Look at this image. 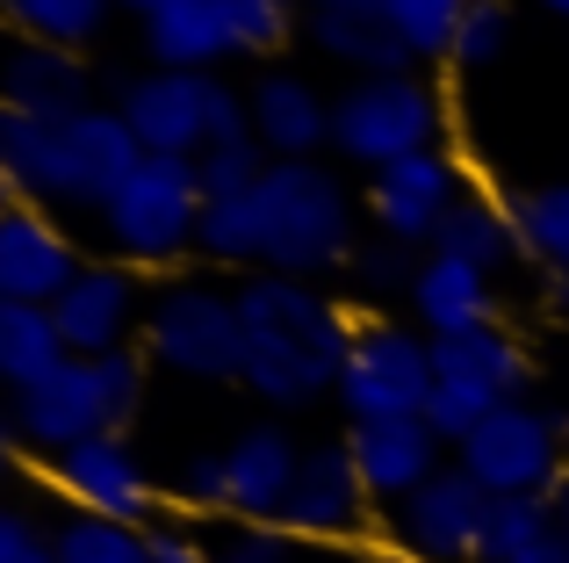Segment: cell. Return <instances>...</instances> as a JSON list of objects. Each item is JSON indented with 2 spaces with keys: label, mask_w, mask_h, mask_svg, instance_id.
Returning a JSON list of instances; mask_svg holds the SVG:
<instances>
[{
  "label": "cell",
  "mask_w": 569,
  "mask_h": 563,
  "mask_svg": "<svg viewBox=\"0 0 569 563\" xmlns=\"http://www.w3.org/2000/svg\"><path fill=\"white\" fill-rule=\"evenodd\" d=\"M231 289H238V333H246L238 397H252L260 419H303V412L332 405L361 310L325 282L267 275V268L238 275Z\"/></svg>",
  "instance_id": "1"
},
{
  "label": "cell",
  "mask_w": 569,
  "mask_h": 563,
  "mask_svg": "<svg viewBox=\"0 0 569 563\" xmlns=\"http://www.w3.org/2000/svg\"><path fill=\"white\" fill-rule=\"evenodd\" d=\"M260 210V268L296 282H347L353 254L368 239L361 181L339 159H274L267 181L252 188Z\"/></svg>",
  "instance_id": "2"
},
{
  "label": "cell",
  "mask_w": 569,
  "mask_h": 563,
  "mask_svg": "<svg viewBox=\"0 0 569 563\" xmlns=\"http://www.w3.org/2000/svg\"><path fill=\"white\" fill-rule=\"evenodd\" d=\"M455 145V101H447L440 72H382V80H339L332 87V159L368 181L382 167H403L418 152H447Z\"/></svg>",
  "instance_id": "3"
},
{
  "label": "cell",
  "mask_w": 569,
  "mask_h": 563,
  "mask_svg": "<svg viewBox=\"0 0 569 563\" xmlns=\"http://www.w3.org/2000/svg\"><path fill=\"white\" fill-rule=\"evenodd\" d=\"M138 354L167 383L194 391H238V362H246V333H238V289L209 268H173L152 282V310H144Z\"/></svg>",
  "instance_id": "4"
},
{
  "label": "cell",
  "mask_w": 569,
  "mask_h": 563,
  "mask_svg": "<svg viewBox=\"0 0 569 563\" xmlns=\"http://www.w3.org/2000/svg\"><path fill=\"white\" fill-rule=\"evenodd\" d=\"M202 174L194 159H138L123 188L94 210V239L109 260L138 275H173V268H194V231H202Z\"/></svg>",
  "instance_id": "5"
},
{
  "label": "cell",
  "mask_w": 569,
  "mask_h": 563,
  "mask_svg": "<svg viewBox=\"0 0 569 563\" xmlns=\"http://www.w3.org/2000/svg\"><path fill=\"white\" fill-rule=\"evenodd\" d=\"M432 368H440V383H432L426 426L447 441V448H461L498 405L533 397L541 354H533V339L505 318V325H483V333H461V339H432Z\"/></svg>",
  "instance_id": "6"
},
{
  "label": "cell",
  "mask_w": 569,
  "mask_h": 563,
  "mask_svg": "<svg viewBox=\"0 0 569 563\" xmlns=\"http://www.w3.org/2000/svg\"><path fill=\"white\" fill-rule=\"evenodd\" d=\"M432 383H440V368H432V339L418 333L403 310H361L332 405H339V419H347V426L426 419Z\"/></svg>",
  "instance_id": "7"
},
{
  "label": "cell",
  "mask_w": 569,
  "mask_h": 563,
  "mask_svg": "<svg viewBox=\"0 0 569 563\" xmlns=\"http://www.w3.org/2000/svg\"><path fill=\"white\" fill-rule=\"evenodd\" d=\"M455 463L490 498H548L569 477V412L548 397H512L461 441Z\"/></svg>",
  "instance_id": "8"
},
{
  "label": "cell",
  "mask_w": 569,
  "mask_h": 563,
  "mask_svg": "<svg viewBox=\"0 0 569 563\" xmlns=\"http://www.w3.org/2000/svg\"><path fill=\"white\" fill-rule=\"evenodd\" d=\"M43 477H51V492H58V513H94V521H123V527H159L173 513L167 477L152 470V455L130 434L87 441V448L58 455Z\"/></svg>",
  "instance_id": "9"
},
{
  "label": "cell",
  "mask_w": 569,
  "mask_h": 563,
  "mask_svg": "<svg viewBox=\"0 0 569 563\" xmlns=\"http://www.w3.org/2000/svg\"><path fill=\"white\" fill-rule=\"evenodd\" d=\"M476 181H483V174H476V159L461 152V145H447V152H418V159H403V167L368 174V181H361L368 231H376V239H397V246L432 254L440 225L455 217V203L469 196Z\"/></svg>",
  "instance_id": "10"
},
{
  "label": "cell",
  "mask_w": 569,
  "mask_h": 563,
  "mask_svg": "<svg viewBox=\"0 0 569 563\" xmlns=\"http://www.w3.org/2000/svg\"><path fill=\"white\" fill-rule=\"evenodd\" d=\"M281 527H289L303 550H368V542L382 535V506L368 498L361 470H353L347 434L303 441V470H296Z\"/></svg>",
  "instance_id": "11"
},
{
  "label": "cell",
  "mask_w": 569,
  "mask_h": 563,
  "mask_svg": "<svg viewBox=\"0 0 569 563\" xmlns=\"http://www.w3.org/2000/svg\"><path fill=\"white\" fill-rule=\"evenodd\" d=\"M144 310H152V275L94 254L66 282L51 318H58V339H66L72 362H109V354H130L144 339Z\"/></svg>",
  "instance_id": "12"
},
{
  "label": "cell",
  "mask_w": 569,
  "mask_h": 563,
  "mask_svg": "<svg viewBox=\"0 0 569 563\" xmlns=\"http://www.w3.org/2000/svg\"><path fill=\"white\" fill-rule=\"evenodd\" d=\"M14 426H22L29 455L51 470L58 455L87 448V441L123 434V412H116V391L101 376V362H66L58 376H43L37 391L14 397Z\"/></svg>",
  "instance_id": "13"
},
{
  "label": "cell",
  "mask_w": 569,
  "mask_h": 563,
  "mask_svg": "<svg viewBox=\"0 0 569 563\" xmlns=\"http://www.w3.org/2000/svg\"><path fill=\"white\" fill-rule=\"evenodd\" d=\"M483 521H490V492L461 463H447L432 484H418L403 506L382 513V535L397 550H411L418 563H476Z\"/></svg>",
  "instance_id": "14"
},
{
  "label": "cell",
  "mask_w": 569,
  "mask_h": 563,
  "mask_svg": "<svg viewBox=\"0 0 569 563\" xmlns=\"http://www.w3.org/2000/svg\"><path fill=\"white\" fill-rule=\"evenodd\" d=\"M130 138L152 159H202L209 152V124H217V72H130L116 87Z\"/></svg>",
  "instance_id": "15"
},
{
  "label": "cell",
  "mask_w": 569,
  "mask_h": 563,
  "mask_svg": "<svg viewBox=\"0 0 569 563\" xmlns=\"http://www.w3.org/2000/svg\"><path fill=\"white\" fill-rule=\"evenodd\" d=\"M87 260L94 254L80 246L66 210H43V203L0 210V304H58Z\"/></svg>",
  "instance_id": "16"
},
{
  "label": "cell",
  "mask_w": 569,
  "mask_h": 563,
  "mask_svg": "<svg viewBox=\"0 0 569 563\" xmlns=\"http://www.w3.org/2000/svg\"><path fill=\"white\" fill-rule=\"evenodd\" d=\"M252 95V145L267 159H332V87L303 66H260L246 72Z\"/></svg>",
  "instance_id": "17"
},
{
  "label": "cell",
  "mask_w": 569,
  "mask_h": 563,
  "mask_svg": "<svg viewBox=\"0 0 569 563\" xmlns=\"http://www.w3.org/2000/svg\"><path fill=\"white\" fill-rule=\"evenodd\" d=\"M101 101V72L80 51H51V43H0V109L43 116V124H72Z\"/></svg>",
  "instance_id": "18"
},
{
  "label": "cell",
  "mask_w": 569,
  "mask_h": 563,
  "mask_svg": "<svg viewBox=\"0 0 569 563\" xmlns=\"http://www.w3.org/2000/svg\"><path fill=\"white\" fill-rule=\"evenodd\" d=\"M223 484H231V521H281L303 470V441L289 419H246L223 441Z\"/></svg>",
  "instance_id": "19"
},
{
  "label": "cell",
  "mask_w": 569,
  "mask_h": 563,
  "mask_svg": "<svg viewBox=\"0 0 569 563\" xmlns=\"http://www.w3.org/2000/svg\"><path fill=\"white\" fill-rule=\"evenodd\" d=\"M347 455L353 470H361L368 498L389 513L403 506V498L418 492V484H432L447 463H455V448H447L440 434H432L426 419H376V426H347Z\"/></svg>",
  "instance_id": "20"
},
{
  "label": "cell",
  "mask_w": 569,
  "mask_h": 563,
  "mask_svg": "<svg viewBox=\"0 0 569 563\" xmlns=\"http://www.w3.org/2000/svg\"><path fill=\"white\" fill-rule=\"evenodd\" d=\"M403 318L418 325L426 339H461V333H483V325H505V282L469 268V260H447L426 254V268L411 282V304Z\"/></svg>",
  "instance_id": "21"
},
{
  "label": "cell",
  "mask_w": 569,
  "mask_h": 563,
  "mask_svg": "<svg viewBox=\"0 0 569 563\" xmlns=\"http://www.w3.org/2000/svg\"><path fill=\"white\" fill-rule=\"evenodd\" d=\"M0 181L14 188V203H43V210L80 217V188H72V130L43 124V116L0 109Z\"/></svg>",
  "instance_id": "22"
},
{
  "label": "cell",
  "mask_w": 569,
  "mask_h": 563,
  "mask_svg": "<svg viewBox=\"0 0 569 563\" xmlns=\"http://www.w3.org/2000/svg\"><path fill=\"white\" fill-rule=\"evenodd\" d=\"M138 43H144V66L152 72H223V66H238L223 0H167L152 22H138Z\"/></svg>",
  "instance_id": "23"
},
{
  "label": "cell",
  "mask_w": 569,
  "mask_h": 563,
  "mask_svg": "<svg viewBox=\"0 0 569 563\" xmlns=\"http://www.w3.org/2000/svg\"><path fill=\"white\" fill-rule=\"evenodd\" d=\"M432 254L469 260V268H483V275H498V282L512 275V268H527V239H519V210H512V196H505V188H490V181H476L469 196L455 203V217L440 225Z\"/></svg>",
  "instance_id": "24"
},
{
  "label": "cell",
  "mask_w": 569,
  "mask_h": 563,
  "mask_svg": "<svg viewBox=\"0 0 569 563\" xmlns=\"http://www.w3.org/2000/svg\"><path fill=\"white\" fill-rule=\"evenodd\" d=\"M303 43L347 80H382V72H411V51L389 29V14L368 0V8H325L303 22Z\"/></svg>",
  "instance_id": "25"
},
{
  "label": "cell",
  "mask_w": 569,
  "mask_h": 563,
  "mask_svg": "<svg viewBox=\"0 0 569 563\" xmlns=\"http://www.w3.org/2000/svg\"><path fill=\"white\" fill-rule=\"evenodd\" d=\"M72 354L58 339L51 304H0V405H14L22 391H37L43 376H58Z\"/></svg>",
  "instance_id": "26"
},
{
  "label": "cell",
  "mask_w": 569,
  "mask_h": 563,
  "mask_svg": "<svg viewBox=\"0 0 569 563\" xmlns=\"http://www.w3.org/2000/svg\"><path fill=\"white\" fill-rule=\"evenodd\" d=\"M116 0H8V37H22V43H51V51H80V58H94L101 43H109V29H116Z\"/></svg>",
  "instance_id": "27"
},
{
  "label": "cell",
  "mask_w": 569,
  "mask_h": 563,
  "mask_svg": "<svg viewBox=\"0 0 569 563\" xmlns=\"http://www.w3.org/2000/svg\"><path fill=\"white\" fill-rule=\"evenodd\" d=\"M418 268H426V254H418V246H397V239H376V231H368L339 289H347L353 310H403V304H411Z\"/></svg>",
  "instance_id": "28"
},
{
  "label": "cell",
  "mask_w": 569,
  "mask_h": 563,
  "mask_svg": "<svg viewBox=\"0 0 569 563\" xmlns=\"http://www.w3.org/2000/svg\"><path fill=\"white\" fill-rule=\"evenodd\" d=\"M194 268L238 282L260 268V210L252 196H231V203H202V231H194Z\"/></svg>",
  "instance_id": "29"
},
{
  "label": "cell",
  "mask_w": 569,
  "mask_h": 563,
  "mask_svg": "<svg viewBox=\"0 0 569 563\" xmlns=\"http://www.w3.org/2000/svg\"><path fill=\"white\" fill-rule=\"evenodd\" d=\"M512 210H519V239H527V268L533 275H569V174L562 181L519 188Z\"/></svg>",
  "instance_id": "30"
},
{
  "label": "cell",
  "mask_w": 569,
  "mask_h": 563,
  "mask_svg": "<svg viewBox=\"0 0 569 563\" xmlns=\"http://www.w3.org/2000/svg\"><path fill=\"white\" fill-rule=\"evenodd\" d=\"M376 8L389 14V29L403 37V51H411V66H447L455 58V37L461 22H469L476 0H376Z\"/></svg>",
  "instance_id": "31"
},
{
  "label": "cell",
  "mask_w": 569,
  "mask_h": 563,
  "mask_svg": "<svg viewBox=\"0 0 569 563\" xmlns=\"http://www.w3.org/2000/svg\"><path fill=\"white\" fill-rule=\"evenodd\" d=\"M223 14H231V51L246 58L252 72H260V66H281V58H289V43L303 37V22H310L296 0H223Z\"/></svg>",
  "instance_id": "32"
},
{
  "label": "cell",
  "mask_w": 569,
  "mask_h": 563,
  "mask_svg": "<svg viewBox=\"0 0 569 563\" xmlns=\"http://www.w3.org/2000/svg\"><path fill=\"white\" fill-rule=\"evenodd\" d=\"M548 542H556V513H548V498H490L476 563H533Z\"/></svg>",
  "instance_id": "33"
},
{
  "label": "cell",
  "mask_w": 569,
  "mask_h": 563,
  "mask_svg": "<svg viewBox=\"0 0 569 563\" xmlns=\"http://www.w3.org/2000/svg\"><path fill=\"white\" fill-rule=\"evenodd\" d=\"M58 563H152V527L58 513Z\"/></svg>",
  "instance_id": "34"
},
{
  "label": "cell",
  "mask_w": 569,
  "mask_h": 563,
  "mask_svg": "<svg viewBox=\"0 0 569 563\" xmlns=\"http://www.w3.org/2000/svg\"><path fill=\"white\" fill-rule=\"evenodd\" d=\"M512 43H519V0H476L461 37H455L447 72H498L512 58Z\"/></svg>",
  "instance_id": "35"
},
{
  "label": "cell",
  "mask_w": 569,
  "mask_h": 563,
  "mask_svg": "<svg viewBox=\"0 0 569 563\" xmlns=\"http://www.w3.org/2000/svg\"><path fill=\"white\" fill-rule=\"evenodd\" d=\"M167 498H173V513H181V521H194V527L231 521V484H223V455H217V448L181 455V470L167 477Z\"/></svg>",
  "instance_id": "36"
},
{
  "label": "cell",
  "mask_w": 569,
  "mask_h": 563,
  "mask_svg": "<svg viewBox=\"0 0 569 563\" xmlns=\"http://www.w3.org/2000/svg\"><path fill=\"white\" fill-rule=\"evenodd\" d=\"M202 535H209V556L217 563H296L303 556V542L281 521H217Z\"/></svg>",
  "instance_id": "37"
},
{
  "label": "cell",
  "mask_w": 569,
  "mask_h": 563,
  "mask_svg": "<svg viewBox=\"0 0 569 563\" xmlns=\"http://www.w3.org/2000/svg\"><path fill=\"white\" fill-rule=\"evenodd\" d=\"M267 167H274V159H267L252 138H238V145H209V152L194 159V174H202V196H209V203L252 196V188L267 181Z\"/></svg>",
  "instance_id": "38"
},
{
  "label": "cell",
  "mask_w": 569,
  "mask_h": 563,
  "mask_svg": "<svg viewBox=\"0 0 569 563\" xmlns=\"http://www.w3.org/2000/svg\"><path fill=\"white\" fill-rule=\"evenodd\" d=\"M0 563H58V521L37 506H0Z\"/></svg>",
  "instance_id": "39"
},
{
  "label": "cell",
  "mask_w": 569,
  "mask_h": 563,
  "mask_svg": "<svg viewBox=\"0 0 569 563\" xmlns=\"http://www.w3.org/2000/svg\"><path fill=\"white\" fill-rule=\"evenodd\" d=\"M152 563H217L209 556V535L194 521H181V513H167V521L152 527Z\"/></svg>",
  "instance_id": "40"
},
{
  "label": "cell",
  "mask_w": 569,
  "mask_h": 563,
  "mask_svg": "<svg viewBox=\"0 0 569 563\" xmlns=\"http://www.w3.org/2000/svg\"><path fill=\"white\" fill-rule=\"evenodd\" d=\"M14 470H43V463L29 455L22 426H14V405H0V477H14Z\"/></svg>",
  "instance_id": "41"
},
{
  "label": "cell",
  "mask_w": 569,
  "mask_h": 563,
  "mask_svg": "<svg viewBox=\"0 0 569 563\" xmlns=\"http://www.w3.org/2000/svg\"><path fill=\"white\" fill-rule=\"evenodd\" d=\"M353 563H418V556H411V550H397L389 535H376L368 550H353Z\"/></svg>",
  "instance_id": "42"
},
{
  "label": "cell",
  "mask_w": 569,
  "mask_h": 563,
  "mask_svg": "<svg viewBox=\"0 0 569 563\" xmlns=\"http://www.w3.org/2000/svg\"><path fill=\"white\" fill-rule=\"evenodd\" d=\"M548 513H556V535L569 542V477L556 484V492H548Z\"/></svg>",
  "instance_id": "43"
},
{
  "label": "cell",
  "mask_w": 569,
  "mask_h": 563,
  "mask_svg": "<svg viewBox=\"0 0 569 563\" xmlns=\"http://www.w3.org/2000/svg\"><path fill=\"white\" fill-rule=\"evenodd\" d=\"M116 8H123V14H138V22H152V14L167 8V0H116Z\"/></svg>",
  "instance_id": "44"
},
{
  "label": "cell",
  "mask_w": 569,
  "mask_h": 563,
  "mask_svg": "<svg viewBox=\"0 0 569 563\" xmlns=\"http://www.w3.org/2000/svg\"><path fill=\"white\" fill-rule=\"evenodd\" d=\"M303 14H325V8H368V0H296Z\"/></svg>",
  "instance_id": "45"
},
{
  "label": "cell",
  "mask_w": 569,
  "mask_h": 563,
  "mask_svg": "<svg viewBox=\"0 0 569 563\" xmlns=\"http://www.w3.org/2000/svg\"><path fill=\"white\" fill-rule=\"evenodd\" d=\"M533 563H569V542L556 535V542H548V550H541V556H533Z\"/></svg>",
  "instance_id": "46"
},
{
  "label": "cell",
  "mask_w": 569,
  "mask_h": 563,
  "mask_svg": "<svg viewBox=\"0 0 569 563\" xmlns=\"http://www.w3.org/2000/svg\"><path fill=\"white\" fill-rule=\"evenodd\" d=\"M541 14H556V22H569V0H533Z\"/></svg>",
  "instance_id": "47"
},
{
  "label": "cell",
  "mask_w": 569,
  "mask_h": 563,
  "mask_svg": "<svg viewBox=\"0 0 569 563\" xmlns=\"http://www.w3.org/2000/svg\"><path fill=\"white\" fill-rule=\"evenodd\" d=\"M8 203H14V188H8V181H0V210H8Z\"/></svg>",
  "instance_id": "48"
},
{
  "label": "cell",
  "mask_w": 569,
  "mask_h": 563,
  "mask_svg": "<svg viewBox=\"0 0 569 563\" xmlns=\"http://www.w3.org/2000/svg\"><path fill=\"white\" fill-rule=\"evenodd\" d=\"M0 14H8V0H0Z\"/></svg>",
  "instance_id": "49"
},
{
  "label": "cell",
  "mask_w": 569,
  "mask_h": 563,
  "mask_svg": "<svg viewBox=\"0 0 569 563\" xmlns=\"http://www.w3.org/2000/svg\"><path fill=\"white\" fill-rule=\"evenodd\" d=\"M0 506H8V492H0Z\"/></svg>",
  "instance_id": "50"
}]
</instances>
